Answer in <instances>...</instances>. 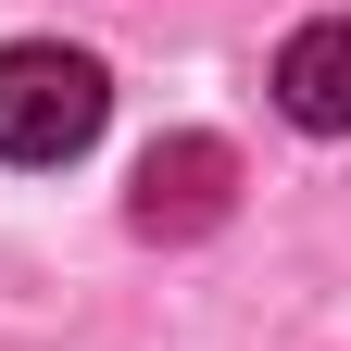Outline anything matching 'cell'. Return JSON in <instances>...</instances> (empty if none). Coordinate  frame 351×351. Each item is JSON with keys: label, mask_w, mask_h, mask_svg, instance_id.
I'll return each instance as SVG.
<instances>
[{"label": "cell", "mask_w": 351, "mask_h": 351, "mask_svg": "<svg viewBox=\"0 0 351 351\" xmlns=\"http://www.w3.org/2000/svg\"><path fill=\"white\" fill-rule=\"evenodd\" d=\"M113 113V75L63 51V38H13L0 51V163H75Z\"/></svg>", "instance_id": "obj_1"}, {"label": "cell", "mask_w": 351, "mask_h": 351, "mask_svg": "<svg viewBox=\"0 0 351 351\" xmlns=\"http://www.w3.org/2000/svg\"><path fill=\"white\" fill-rule=\"evenodd\" d=\"M276 113L301 125V138H351V13L301 25L276 51Z\"/></svg>", "instance_id": "obj_3"}, {"label": "cell", "mask_w": 351, "mask_h": 351, "mask_svg": "<svg viewBox=\"0 0 351 351\" xmlns=\"http://www.w3.org/2000/svg\"><path fill=\"white\" fill-rule=\"evenodd\" d=\"M226 201H239V151L189 125V138H151L138 151L125 226H138V239H201V226H226Z\"/></svg>", "instance_id": "obj_2"}]
</instances>
